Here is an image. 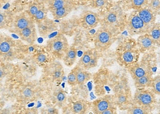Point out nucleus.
I'll use <instances>...</instances> for the list:
<instances>
[{
  "instance_id": "obj_1",
  "label": "nucleus",
  "mask_w": 160,
  "mask_h": 114,
  "mask_svg": "<svg viewBox=\"0 0 160 114\" xmlns=\"http://www.w3.org/2000/svg\"><path fill=\"white\" fill-rule=\"evenodd\" d=\"M114 31L102 26L98 30L94 37V42L97 49L106 50L112 44Z\"/></svg>"
},
{
  "instance_id": "obj_2",
  "label": "nucleus",
  "mask_w": 160,
  "mask_h": 114,
  "mask_svg": "<svg viewBox=\"0 0 160 114\" xmlns=\"http://www.w3.org/2000/svg\"><path fill=\"white\" fill-rule=\"evenodd\" d=\"M69 48L67 39L63 35L55 37L49 40L47 43L48 50L58 55H65Z\"/></svg>"
},
{
  "instance_id": "obj_3",
  "label": "nucleus",
  "mask_w": 160,
  "mask_h": 114,
  "mask_svg": "<svg viewBox=\"0 0 160 114\" xmlns=\"http://www.w3.org/2000/svg\"><path fill=\"white\" fill-rule=\"evenodd\" d=\"M124 20V15L121 9L111 11L107 13L103 18V26L112 30H117L122 26Z\"/></svg>"
},
{
  "instance_id": "obj_4",
  "label": "nucleus",
  "mask_w": 160,
  "mask_h": 114,
  "mask_svg": "<svg viewBox=\"0 0 160 114\" xmlns=\"http://www.w3.org/2000/svg\"><path fill=\"white\" fill-rule=\"evenodd\" d=\"M127 27L132 35H140L148 32L150 27L145 24L138 14H132L127 22Z\"/></svg>"
},
{
  "instance_id": "obj_5",
  "label": "nucleus",
  "mask_w": 160,
  "mask_h": 114,
  "mask_svg": "<svg viewBox=\"0 0 160 114\" xmlns=\"http://www.w3.org/2000/svg\"><path fill=\"white\" fill-rule=\"evenodd\" d=\"M134 101L138 105L148 108L155 102L154 93L144 89H138L134 95Z\"/></svg>"
},
{
  "instance_id": "obj_6",
  "label": "nucleus",
  "mask_w": 160,
  "mask_h": 114,
  "mask_svg": "<svg viewBox=\"0 0 160 114\" xmlns=\"http://www.w3.org/2000/svg\"><path fill=\"white\" fill-rule=\"evenodd\" d=\"M98 54L97 50L90 49L85 51L81 56L78 66L85 70L93 68L97 65Z\"/></svg>"
},
{
  "instance_id": "obj_7",
  "label": "nucleus",
  "mask_w": 160,
  "mask_h": 114,
  "mask_svg": "<svg viewBox=\"0 0 160 114\" xmlns=\"http://www.w3.org/2000/svg\"><path fill=\"white\" fill-rule=\"evenodd\" d=\"M100 21L99 16L90 11L84 12L81 16V23L84 28L92 29L97 26Z\"/></svg>"
},
{
  "instance_id": "obj_8",
  "label": "nucleus",
  "mask_w": 160,
  "mask_h": 114,
  "mask_svg": "<svg viewBox=\"0 0 160 114\" xmlns=\"http://www.w3.org/2000/svg\"><path fill=\"white\" fill-rule=\"evenodd\" d=\"M110 98L108 97H104L94 101L92 105V109L95 114H102V112L112 107L110 105Z\"/></svg>"
},
{
  "instance_id": "obj_9",
  "label": "nucleus",
  "mask_w": 160,
  "mask_h": 114,
  "mask_svg": "<svg viewBox=\"0 0 160 114\" xmlns=\"http://www.w3.org/2000/svg\"><path fill=\"white\" fill-rule=\"evenodd\" d=\"M138 12V15L148 27L150 28L153 24H154V23L155 21V15L152 9L149 7H145L139 9Z\"/></svg>"
},
{
  "instance_id": "obj_10",
  "label": "nucleus",
  "mask_w": 160,
  "mask_h": 114,
  "mask_svg": "<svg viewBox=\"0 0 160 114\" xmlns=\"http://www.w3.org/2000/svg\"><path fill=\"white\" fill-rule=\"evenodd\" d=\"M129 72L133 80H135L150 72V71L146 65L142 63H137L133 65L130 68Z\"/></svg>"
},
{
  "instance_id": "obj_11",
  "label": "nucleus",
  "mask_w": 160,
  "mask_h": 114,
  "mask_svg": "<svg viewBox=\"0 0 160 114\" xmlns=\"http://www.w3.org/2000/svg\"><path fill=\"white\" fill-rule=\"evenodd\" d=\"M18 34L23 40L29 43L34 42L36 37V29L33 25L19 31Z\"/></svg>"
},
{
  "instance_id": "obj_12",
  "label": "nucleus",
  "mask_w": 160,
  "mask_h": 114,
  "mask_svg": "<svg viewBox=\"0 0 160 114\" xmlns=\"http://www.w3.org/2000/svg\"><path fill=\"white\" fill-rule=\"evenodd\" d=\"M32 25V24L31 20L25 15H19L14 20V28L18 32L28 28Z\"/></svg>"
},
{
  "instance_id": "obj_13",
  "label": "nucleus",
  "mask_w": 160,
  "mask_h": 114,
  "mask_svg": "<svg viewBox=\"0 0 160 114\" xmlns=\"http://www.w3.org/2000/svg\"><path fill=\"white\" fill-rule=\"evenodd\" d=\"M150 72L148 73L144 76L134 80L135 85L138 89H144L151 86L153 80Z\"/></svg>"
},
{
  "instance_id": "obj_14",
  "label": "nucleus",
  "mask_w": 160,
  "mask_h": 114,
  "mask_svg": "<svg viewBox=\"0 0 160 114\" xmlns=\"http://www.w3.org/2000/svg\"><path fill=\"white\" fill-rule=\"evenodd\" d=\"M77 57V49L73 47H71L69 48L64 56V63L68 67H71L76 62Z\"/></svg>"
},
{
  "instance_id": "obj_15",
  "label": "nucleus",
  "mask_w": 160,
  "mask_h": 114,
  "mask_svg": "<svg viewBox=\"0 0 160 114\" xmlns=\"http://www.w3.org/2000/svg\"><path fill=\"white\" fill-rule=\"evenodd\" d=\"M72 5V3L71 0H49L48 7L51 12L55 9Z\"/></svg>"
},
{
  "instance_id": "obj_16",
  "label": "nucleus",
  "mask_w": 160,
  "mask_h": 114,
  "mask_svg": "<svg viewBox=\"0 0 160 114\" xmlns=\"http://www.w3.org/2000/svg\"><path fill=\"white\" fill-rule=\"evenodd\" d=\"M77 68V83L78 85H83L86 83L91 78V74L85 69L80 67H76Z\"/></svg>"
},
{
  "instance_id": "obj_17",
  "label": "nucleus",
  "mask_w": 160,
  "mask_h": 114,
  "mask_svg": "<svg viewBox=\"0 0 160 114\" xmlns=\"http://www.w3.org/2000/svg\"><path fill=\"white\" fill-rule=\"evenodd\" d=\"M138 42L140 48L144 49H148L152 47L155 42L149 35H144L140 36L138 37Z\"/></svg>"
},
{
  "instance_id": "obj_18",
  "label": "nucleus",
  "mask_w": 160,
  "mask_h": 114,
  "mask_svg": "<svg viewBox=\"0 0 160 114\" xmlns=\"http://www.w3.org/2000/svg\"><path fill=\"white\" fill-rule=\"evenodd\" d=\"M72 5H70L65 7L55 9L53 11H51V12L55 19H59L66 16L71 11H72Z\"/></svg>"
},
{
  "instance_id": "obj_19",
  "label": "nucleus",
  "mask_w": 160,
  "mask_h": 114,
  "mask_svg": "<svg viewBox=\"0 0 160 114\" xmlns=\"http://www.w3.org/2000/svg\"><path fill=\"white\" fill-rule=\"evenodd\" d=\"M12 45L13 41L12 38L5 37L1 39L0 43L1 54L6 55L9 53Z\"/></svg>"
},
{
  "instance_id": "obj_20",
  "label": "nucleus",
  "mask_w": 160,
  "mask_h": 114,
  "mask_svg": "<svg viewBox=\"0 0 160 114\" xmlns=\"http://www.w3.org/2000/svg\"><path fill=\"white\" fill-rule=\"evenodd\" d=\"M87 109V104L83 100L74 102L72 106V111L74 114H84L86 112Z\"/></svg>"
},
{
  "instance_id": "obj_21",
  "label": "nucleus",
  "mask_w": 160,
  "mask_h": 114,
  "mask_svg": "<svg viewBox=\"0 0 160 114\" xmlns=\"http://www.w3.org/2000/svg\"><path fill=\"white\" fill-rule=\"evenodd\" d=\"M130 7L138 11L139 9L146 7L148 5V0H128Z\"/></svg>"
},
{
  "instance_id": "obj_22",
  "label": "nucleus",
  "mask_w": 160,
  "mask_h": 114,
  "mask_svg": "<svg viewBox=\"0 0 160 114\" xmlns=\"http://www.w3.org/2000/svg\"><path fill=\"white\" fill-rule=\"evenodd\" d=\"M148 35L155 42L160 39V27L158 25L153 24L149 29Z\"/></svg>"
},
{
  "instance_id": "obj_23",
  "label": "nucleus",
  "mask_w": 160,
  "mask_h": 114,
  "mask_svg": "<svg viewBox=\"0 0 160 114\" xmlns=\"http://www.w3.org/2000/svg\"><path fill=\"white\" fill-rule=\"evenodd\" d=\"M135 53L132 50H127L123 53L122 55V61L124 63L127 65H131L135 61Z\"/></svg>"
},
{
  "instance_id": "obj_24",
  "label": "nucleus",
  "mask_w": 160,
  "mask_h": 114,
  "mask_svg": "<svg viewBox=\"0 0 160 114\" xmlns=\"http://www.w3.org/2000/svg\"><path fill=\"white\" fill-rule=\"evenodd\" d=\"M128 113L131 114H148V108L140 105L132 106L128 110Z\"/></svg>"
},
{
  "instance_id": "obj_25",
  "label": "nucleus",
  "mask_w": 160,
  "mask_h": 114,
  "mask_svg": "<svg viewBox=\"0 0 160 114\" xmlns=\"http://www.w3.org/2000/svg\"><path fill=\"white\" fill-rule=\"evenodd\" d=\"M151 86L153 92L160 96V76H156L153 79Z\"/></svg>"
},
{
  "instance_id": "obj_26",
  "label": "nucleus",
  "mask_w": 160,
  "mask_h": 114,
  "mask_svg": "<svg viewBox=\"0 0 160 114\" xmlns=\"http://www.w3.org/2000/svg\"><path fill=\"white\" fill-rule=\"evenodd\" d=\"M68 82L70 85L74 86L78 84L77 77V68H73L68 77Z\"/></svg>"
},
{
  "instance_id": "obj_27",
  "label": "nucleus",
  "mask_w": 160,
  "mask_h": 114,
  "mask_svg": "<svg viewBox=\"0 0 160 114\" xmlns=\"http://www.w3.org/2000/svg\"><path fill=\"white\" fill-rule=\"evenodd\" d=\"M41 8V7L38 4H32L28 8V12L29 15L32 17H35V15H36L38 12Z\"/></svg>"
},
{
  "instance_id": "obj_28",
  "label": "nucleus",
  "mask_w": 160,
  "mask_h": 114,
  "mask_svg": "<svg viewBox=\"0 0 160 114\" xmlns=\"http://www.w3.org/2000/svg\"><path fill=\"white\" fill-rule=\"evenodd\" d=\"M148 5L154 12L160 10V0H150Z\"/></svg>"
},
{
  "instance_id": "obj_29",
  "label": "nucleus",
  "mask_w": 160,
  "mask_h": 114,
  "mask_svg": "<svg viewBox=\"0 0 160 114\" xmlns=\"http://www.w3.org/2000/svg\"><path fill=\"white\" fill-rule=\"evenodd\" d=\"M56 100L58 103L62 104H64L66 100V96L63 92L60 91L57 93L56 97Z\"/></svg>"
},
{
  "instance_id": "obj_30",
  "label": "nucleus",
  "mask_w": 160,
  "mask_h": 114,
  "mask_svg": "<svg viewBox=\"0 0 160 114\" xmlns=\"http://www.w3.org/2000/svg\"><path fill=\"white\" fill-rule=\"evenodd\" d=\"M45 12L43 8H41L38 11L36 15H35V19L37 22H42V20H44L45 17Z\"/></svg>"
},
{
  "instance_id": "obj_31",
  "label": "nucleus",
  "mask_w": 160,
  "mask_h": 114,
  "mask_svg": "<svg viewBox=\"0 0 160 114\" xmlns=\"http://www.w3.org/2000/svg\"><path fill=\"white\" fill-rule=\"evenodd\" d=\"M106 0H94L93 5L96 7H101L106 4Z\"/></svg>"
},
{
  "instance_id": "obj_32",
  "label": "nucleus",
  "mask_w": 160,
  "mask_h": 114,
  "mask_svg": "<svg viewBox=\"0 0 160 114\" xmlns=\"http://www.w3.org/2000/svg\"><path fill=\"white\" fill-rule=\"evenodd\" d=\"M23 95L26 98H30L33 95V92L30 88H26L23 91Z\"/></svg>"
},
{
  "instance_id": "obj_33",
  "label": "nucleus",
  "mask_w": 160,
  "mask_h": 114,
  "mask_svg": "<svg viewBox=\"0 0 160 114\" xmlns=\"http://www.w3.org/2000/svg\"><path fill=\"white\" fill-rule=\"evenodd\" d=\"M46 60H47V57L43 54L38 55L36 59L37 62L38 63H43Z\"/></svg>"
},
{
  "instance_id": "obj_34",
  "label": "nucleus",
  "mask_w": 160,
  "mask_h": 114,
  "mask_svg": "<svg viewBox=\"0 0 160 114\" xmlns=\"http://www.w3.org/2000/svg\"><path fill=\"white\" fill-rule=\"evenodd\" d=\"M115 111L114 108L110 107L109 108L103 111L102 114H113L115 113Z\"/></svg>"
},
{
  "instance_id": "obj_35",
  "label": "nucleus",
  "mask_w": 160,
  "mask_h": 114,
  "mask_svg": "<svg viewBox=\"0 0 160 114\" xmlns=\"http://www.w3.org/2000/svg\"><path fill=\"white\" fill-rule=\"evenodd\" d=\"M78 1H85V0H78Z\"/></svg>"
}]
</instances>
